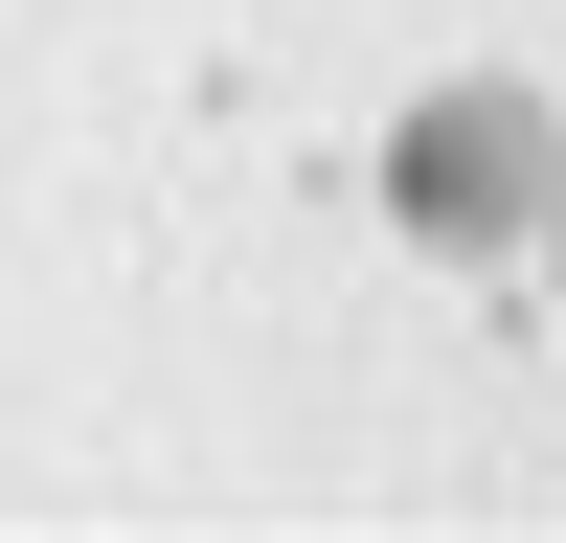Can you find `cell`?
<instances>
[{"instance_id":"1","label":"cell","mask_w":566,"mask_h":543,"mask_svg":"<svg viewBox=\"0 0 566 543\" xmlns=\"http://www.w3.org/2000/svg\"><path fill=\"white\" fill-rule=\"evenodd\" d=\"M544 91H431V114H408V159H386V204L431 226V249H522L544 226Z\"/></svg>"}]
</instances>
